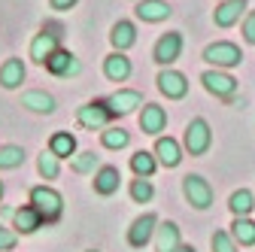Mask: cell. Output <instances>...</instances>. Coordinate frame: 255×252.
<instances>
[{
  "instance_id": "6da1fadb",
  "label": "cell",
  "mask_w": 255,
  "mask_h": 252,
  "mask_svg": "<svg viewBox=\"0 0 255 252\" xmlns=\"http://www.w3.org/2000/svg\"><path fill=\"white\" fill-rule=\"evenodd\" d=\"M30 207L43 216V222H58L61 213H64L61 195L55 192V188H49V185H34L30 188Z\"/></svg>"
},
{
  "instance_id": "7a4b0ae2",
  "label": "cell",
  "mask_w": 255,
  "mask_h": 252,
  "mask_svg": "<svg viewBox=\"0 0 255 252\" xmlns=\"http://www.w3.org/2000/svg\"><path fill=\"white\" fill-rule=\"evenodd\" d=\"M182 195L195 210H207L213 204V185L201 173H188V176H182Z\"/></svg>"
},
{
  "instance_id": "3957f363",
  "label": "cell",
  "mask_w": 255,
  "mask_h": 252,
  "mask_svg": "<svg viewBox=\"0 0 255 252\" xmlns=\"http://www.w3.org/2000/svg\"><path fill=\"white\" fill-rule=\"evenodd\" d=\"M58 43H61V24H46L43 34H37L34 43H30V58H34L37 64H46L49 55L55 49H61Z\"/></svg>"
},
{
  "instance_id": "277c9868",
  "label": "cell",
  "mask_w": 255,
  "mask_h": 252,
  "mask_svg": "<svg viewBox=\"0 0 255 252\" xmlns=\"http://www.w3.org/2000/svg\"><path fill=\"white\" fill-rule=\"evenodd\" d=\"M213 143V131H210V125L207 119H191L188 122V128H185V149L188 155H204Z\"/></svg>"
},
{
  "instance_id": "5b68a950",
  "label": "cell",
  "mask_w": 255,
  "mask_h": 252,
  "mask_svg": "<svg viewBox=\"0 0 255 252\" xmlns=\"http://www.w3.org/2000/svg\"><path fill=\"white\" fill-rule=\"evenodd\" d=\"M76 119H79V125H82V128H88V131H98V128H107V125H110V119H113V110H110V104H107V101H91V104L79 107Z\"/></svg>"
},
{
  "instance_id": "8992f818",
  "label": "cell",
  "mask_w": 255,
  "mask_h": 252,
  "mask_svg": "<svg viewBox=\"0 0 255 252\" xmlns=\"http://www.w3.org/2000/svg\"><path fill=\"white\" fill-rule=\"evenodd\" d=\"M155 228H158V216L155 213H143L137 216L131 228H128V243H131L134 249H143L152 237H155Z\"/></svg>"
},
{
  "instance_id": "52a82bcc",
  "label": "cell",
  "mask_w": 255,
  "mask_h": 252,
  "mask_svg": "<svg viewBox=\"0 0 255 252\" xmlns=\"http://www.w3.org/2000/svg\"><path fill=\"white\" fill-rule=\"evenodd\" d=\"M204 61H210V64L219 67H237L240 61H243V52L234 46V43H213L204 49Z\"/></svg>"
},
{
  "instance_id": "ba28073f",
  "label": "cell",
  "mask_w": 255,
  "mask_h": 252,
  "mask_svg": "<svg viewBox=\"0 0 255 252\" xmlns=\"http://www.w3.org/2000/svg\"><path fill=\"white\" fill-rule=\"evenodd\" d=\"M46 70H49L52 76H76V73L82 70V64L76 61L73 52H67V49H55V52L49 55V61H46Z\"/></svg>"
},
{
  "instance_id": "9c48e42d",
  "label": "cell",
  "mask_w": 255,
  "mask_h": 252,
  "mask_svg": "<svg viewBox=\"0 0 255 252\" xmlns=\"http://www.w3.org/2000/svg\"><path fill=\"white\" fill-rule=\"evenodd\" d=\"M179 55H182V34H179V30H170V34H164L161 40L155 43V61H158V64L170 67Z\"/></svg>"
},
{
  "instance_id": "30bf717a",
  "label": "cell",
  "mask_w": 255,
  "mask_h": 252,
  "mask_svg": "<svg viewBox=\"0 0 255 252\" xmlns=\"http://www.w3.org/2000/svg\"><path fill=\"white\" fill-rule=\"evenodd\" d=\"M201 82H204V88H207L210 94H216V98H225V101L237 91V79L228 76V73H222V70H207V73L201 76Z\"/></svg>"
},
{
  "instance_id": "8fae6325",
  "label": "cell",
  "mask_w": 255,
  "mask_h": 252,
  "mask_svg": "<svg viewBox=\"0 0 255 252\" xmlns=\"http://www.w3.org/2000/svg\"><path fill=\"white\" fill-rule=\"evenodd\" d=\"M158 88H161V94H167L170 101H179V98H185V94H188L185 76L179 70H170V67L158 73Z\"/></svg>"
},
{
  "instance_id": "7c38bea8",
  "label": "cell",
  "mask_w": 255,
  "mask_h": 252,
  "mask_svg": "<svg viewBox=\"0 0 255 252\" xmlns=\"http://www.w3.org/2000/svg\"><path fill=\"white\" fill-rule=\"evenodd\" d=\"M164 125H167L164 107H158V104H146V107H143V116H140V128H143V134L158 137V134L164 131Z\"/></svg>"
},
{
  "instance_id": "4fadbf2b",
  "label": "cell",
  "mask_w": 255,
  "mask_h": 252,
  "mask_svg": "<svg viewBox=\"0 0 255 252\" xmlns=\"http://www.w3.org/2000/svg\"><path fill=\"white\" fill-rule=\"evenodd\" d=\"M40 225H43V216L30 207V204L12 210V228H15V234H34Z\"/></svg>"
},
{
  "instance_id": "5bb4252c",
  "label": "cell",
  "mask_w": 255,
  "mask_h": 252,
  "mask_svg": "<svg viewBox=\"0 0 255 252\" xmlns=\"http://www.w3.org/2000/svg\"><path fill=\"white\" fill-rule=\"evenodd\" d=\"M119 185H122V173H119V167H113V164H107V167H101L98 173H94V192L104 195V198L116 195Z\"/></svg>"
},
{
  "instance_id": "9a60e30c",
  "label": "cell",
  "mask_w": 255,
  "mask_h": 252,
  "mask_svg": "<svg viewBox=\"0 0 255 252\" xmlns=\"http://www.w3.org/2000/svg\"><path fill=\"white\" fill-rule=\"evenodd\" d=\"M107 104H110L113 116H128V113H134L137 107H143V94H140V91H128V88H125V91H116Z\"/></svg>"
},
{
  "instance_id": "2e32d148",
  "label": "cell",
  "mask_w": 255,
  "mask_h": 252,
  "mask_svg": "<svg viewBox=\"0 0 255 252\" xmlns=\"http://www.w3.org/2000/svg\"><path fill=\"white\" fill-rule=\"evenodd\" d=\"M243 12H246V0H222V6L213 12V21L219 27H231L240 21Z\"/></svg>"
},
{
  "instance_id": "e0dca14e",
  "label": "cell",
  "mask_w": 255,
  "mask_h": 252,
  "mask_svg": "<svg viewBox=\"0 0 255 252\" xmlns=\"http://www.w3.org/2000/svg\"><path fill=\"white\" fill-rule=\"evenodd\" d=\"M104 76L113 79V82H125L131 76V61L125 58V52H113L104 58Z\"/></svg>"
},
{
  "instance_id": "ac0fdd59",
  "label": "cell",
  "mask_w": 255,
  "mask_h": 252,
  "mask_svg": "<svg viewBox=\"0 0 255 252\" xmlns=\"http://www.w3.org/2000/svg\"><path fill=\"white\" fill-rule=\"evenodd\" d=\"M170 12H173V6L164 3V0H140V3H137V18L152 21V24L170 18Z\"/></svg>"
},
{
  "instance_id": "d6986e66",
  "label": "cell",
  "mask_w": 255,
  "mask_h": 252,
  "mask_svg": "<svg viewBox=\"0 0 255 252\" xmlns=\"http://www.w3.org/2000/svg\"><path fill=\"white\" fill-rule=\"evenodd\" d=\"M155 155H158V161L164 167H179V161H182V149H179V143L173 137H158Z\"/></svg>"
},
{
  "instance_id": "ffe728a7",
  "label": "cell",
  "mask_w": 255,
  "mask_h": 252,
  "mask_svg": "<svg viewBox=\"0 0 255 252\" xmlns=\"http://www.w3.org/2000/svg\"><path fill=\"white\" fill-rule=\"evenodd\" d=\"M176 246H179V225L161 222L155 228V252H173Z\"/></svg>"
},
{
  "instance_id": "44dd1931",
  "label": "cell",
  "mask_w": 255,
  "mask_h": 252,
  "mask_svg": "<svg viewBox=\"0 0 255 252\" xmlns=\"http://www.w3.org/2000/svg\"><path fill=\"white\" fill-rule=\"evenodd\" d=\"M110 40H113L116 52H125V49H131V46L137 43V27H134L131 21H116V24H113Z\"/></svg>"
},
{
  "instance_id": "7402d4cb",
  "label": "cell",
  "mask_w": 255,
  "mask_h": 252,
  "mask_svg": "<svg viewBox=\"0 0 255 252\" xmlns=\"http://www.w3.org/2000/svg\"><path fill=\"white\" fill-rule=\"evenodd\" d=\"M21 107H27L30 113H55V98L46 91H24L21 94Z\"/></svg>"
},
{
  "instance_id": "603a6c76",
  "label": "cell",
  "mask_w": 255,
  "mask_h": 252,
  "mask_svg": "<svg viewBox=\"0 0 255 252\" xmlns=\"http://www.w3.org/2000/svg\"><path fill=\"white\" fill-rule=\"evenodd\" d=\"M24 82V64L21 58H9L3 67H0V85L3 88H18Z\"/></svg>"
},
{
  "instance_id": "cb8c5ba5",
  "label": "cell",
  "mask_w": 255,
  "mask_h": 252,
  "mask_svg": "<svg viewBox=\"0 0 255 252\" xmlns=\"http://www.w3.org/2000/svg\"><path fill=\"white\" fill-rule=\"evenodd\" d=\"M231 237H234L237 246H252L255 243V222L246 216H237L234 225H231Z\"/></svg>"
},
{
  "instance_id": "d4e9b609",
  "label": "cell",
  "mask_w": 255,
  "mask_h": 252,
  "mask_svg": "<svg viewBox=\"0 0 255 252\" xmlns=\"http://www.w3.org/2000/svg\"><path fill=\"white\" fill-rule=\"evenodd\" d=\"M49 152L52 155H58V158H73V152H76V137L73 134H67V131H58V134H52V140H49Z\"/></svg>"
},
{
  "instance_id": "484cf974",
  "label": "cell",
  "mask_w": 255,
  "mask_h": 252,
  "mask_svg": "<svg viewBox=\"0 0 255 252\" xmlns=\"http://www.w3.org/2000/svg\"><path fill=\"white\" fill-rule=\"evenodd\" d=\"M155 167H158V161H155V155L152 152H134L131 155V170L137 173V179H149L152 173H155Z\"/></svg>"
},
{
  "instance_id": "4316f807",
  "label": "cell",
  "mask_w": 255,
  "mask_h": 252,
  "mask_svg": "<svg viewBox=\"0 0 255 252\" xmlns=\"http://www.w3.org/2000/svg\"><path fill=\"white\" fill-rule=\"evenodd\" d=\"M24 164V149L21 146H0V170H15Z\"/></svg>"
},
{
  "instance_id": "83f0119b",
  "label": "cell",
  "mask_w": 255,
  "mask_h": 252,
  "mask_svg": "<svg viewBox=\"0 0 255 252\" xmlns=\"http://www.w3.org/2000/svg\"><path fill=\"white\" fill-rule=\"evenodd\" d=\"M98 164H101V155H94V152H76L70 158V170L73 173H94Z\"/></svg>"
},
{
  "instance_id": "f1b7e54d",
  "label": "cell",
  "mask_w": 255,
  "mask_h": 252,
  "mask_svg": "<svg viewBox=\"0 0 255 252\" xmlns=\"http://www.w3.org/2000/svg\"><path fill=\"white\" fill-rule=\"evenodd\" d=\"M228 207H231V213H234V216H249V213H252V207H255L252 192H249V188H240V192H234V195H231V201H228Z\"/></svg>"
},
{
  "instance_id": "f546056e",
  "label": "cell",
  "mask_w": 255,
  "mask_h": 252,
  "mask_svg": "<svg viewBox=\"0 0 255 252\" xmlns=\"http://www.w3.org/2000/svg\"><path fill=\"white\" fill-rule=\"evenodd\" d=\"M37 170H40V176H46V179H58V173H61V158H58V155H52V152H43L40 158H37Z\"/></svg>"
},
{
  "instance_id": "4dcf8cb0",
  "label": "cell",
  "mask_w": 255,
  "mask_h": 252,
  "mask_svg": "<svg viewBox=\"0 0 255 252\" xmlns=\"http://www.w3.org/2000/svg\"><path fill=\"white\" fill-rule=\"evenodd\" d=\"M101 143H104V149H125L128 143H131V134H128L125 128H107Z\"/></svg>"
},
{
  "instance_id": "1f68e13d",
  "label": "cell",
  "mask_w": 255,
  "mask_h": 252,
  "mask_svg": "<svg viewBox=\"0 0 255 252\" xmlns=\"http://www.w3.org/2000/svg\"><path fill=\"white\" fill-rule=\"evenodd\" d=\"M152 195H155V188H152V182H149V179H134V182H131V198H134L137 204L152 201Z\"/></svg>"
},
{
  "instance_id": "d6a6232c",
  "label": "cell",
  "mask_w": 255,
  "mask_h": 252,
  "mask_svg": "<svg viewBox=\"0 0 255 252\" xmlns=\"http://www.w3.org/2000/svg\"><path fill=\"white\" fill-rule=\"evenodd\" d=\"M213 252H237L234 237L225 234V231H216V234H213Z\"/></svg>"
},
{
  "instance_id": "836d02e7",
  "label": "cell",
  "mask_w": 255,
  "mask_h": 252,
  "mask_svg": "<svg viewBox=\"0 0 255 252\" xmlns=\"http://www.w3.org/2000/svg\"><path fill=\"white\" fill-rule=\"evenodd\" d=\"M15 243H18V234L0 225V252H12V249H15Z\"/></svg>"
},
{
  "instance_id": "e575fe53",
  "label": "cell",
  "mask_w": 255,
  "mask_h": 252,
  "mask_svg": "<svg viewBox=\"0 0 255 252\" xmlns=\"http://www.w3.org/2000/svg\"><path fill=\"white\" fill-rule=\"evenodd\" d=\"M243 37H246V43H255V12H249L243 21Z\"/></svg>"
},
{
  "instance_id": "d590c367",
  "label": "cell",
  "mask_w": 255,
  "mask_h": 252,
  "mask_svg": "<svg viewBox=\"0 0 255 252\" xmlns=\"http://www.w3.org/2000/svg\"><path fill=\"white\" fill-rule=\"evenodd\" d=\"M52 3V9H58V12H67V9H73L79 0H49Z\"/></svg>"
},
{
  "instance_id": "8d00e7d4",
  "label": "cell",
  "mask_w": 255,
  "mask_h": 252,
  "mask_svg": "<svg viewBox=\"0 0 255 252\" xmlns=\"http://www.w3.org/2000/svg\"><path fill=\"white\" fill-rule=\"evenodd\" d=\"M173 252H195V246H185V243H179V246H176Z\"/></svg>"
},
{
  "instance_id": "74e56055",
  "label": "cell",
  "mask_w": 255,
  "mask_h": 252,
  "mask_svg": "<svg viewBox=\"0 0 255 252\" xmlns=\"http://www.w3.org/2000/svg\"><path fill=\"white\" fill-rule=\"evenodd\" d=\"M0 198H3V182H0Z\"/></svg>"
},
{
  "instance_id": "f35d334b",
  "label": "cell",
  "mask_w": 255,
  "mask_h": 252,
  "mask_svg": "<svg viewBox=\"0 0 255 252\" xmlns=\"http://www.w3.org/2000/svg\"><path fill=\"white\" fill-rule=\"evenodd\" d=\"M88 252H98V249H88Z\"/></svg>"
},
{
  "instance_id": "ab89813d",
  "label": "cell",
  "mask_w": 255,
  "mask_h": 252,
  "mask_svg": "<svg viewBox=\"0 0 255 252\" xmlns=\"http://www.w3.org/2000/svg\"><path fill=\"white\" fill-rule=\"evenodd\" d=\"M137 3H140V0H137Z\"/></svg>"
}]
</instances>
